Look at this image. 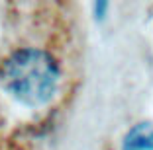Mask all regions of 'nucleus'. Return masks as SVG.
<instances>
[{
	"label": "nucleus",
	"instance_id": "obj_2",
	"mask_svg": "<svg viewBox=\"0 0 153 150\" xmlns=\"http://www.w3.org/2000/svg\"><path fill=\"white\" fill-rule=\"evenodd\" d=\"M126 150H153V131L135 129L126 138Z\"/></svg>",
	"mask_w": 153,
	"mask_h": 150
},
{
	"label": "nucleus",
	"instance_id": "obj_1",
	"mask_svg": "<svg viewBox=\"0 0 153 150\" xmlns=\"http://www.w3.org/2000/svg\"><path fill=\"white\" fill-rule=\"evenodd\" d=\"M61 62L45 47L20 45L0 61V88L30 109L47 105L61 88Z\"/></svg>",
	"mask_w": 153,
	"mask_h": 150
}]
</instances>
